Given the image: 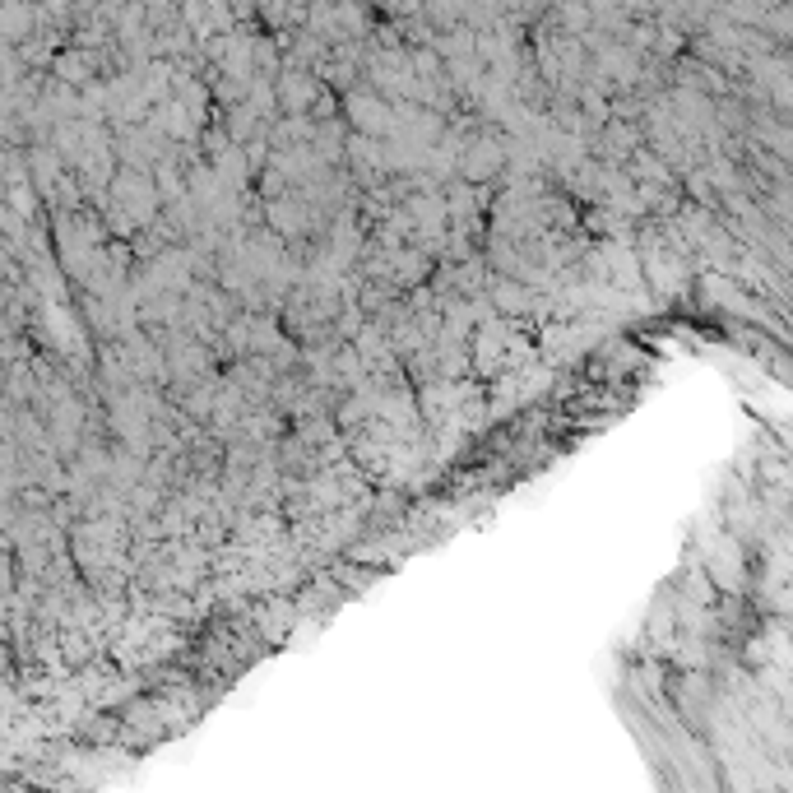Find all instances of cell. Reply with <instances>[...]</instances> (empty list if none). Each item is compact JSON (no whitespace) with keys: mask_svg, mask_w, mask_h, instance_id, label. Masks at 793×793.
Masks as SVG:
<instances>
[{"mask_svg":"<svg viewBox=\"0 0 793 793\" xmlns=\"http://www.w3.org/2000/svg\"><path fill=\"white\" fill-rule=\"evenodd\" d=\"M460 172H464V181H469V186H478V181H487V177H497V172H501V149L492 140H478L474 149H469V158L460 163Z\"/></svg>","mask_w":793,"mask_h":793,"instance_id":"obj_1","label":"cell"}]
</instances>
